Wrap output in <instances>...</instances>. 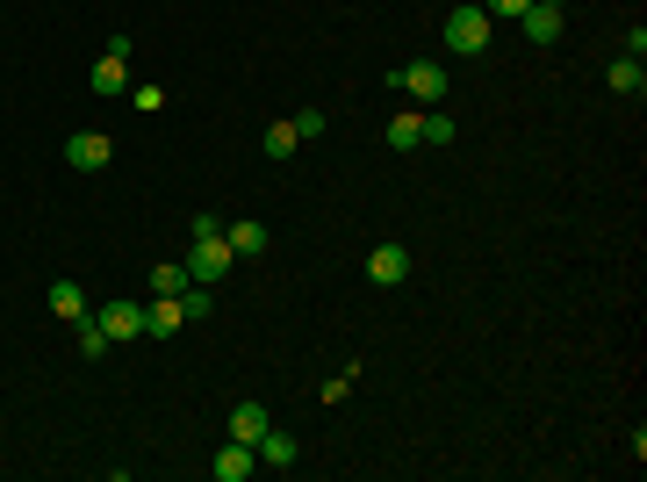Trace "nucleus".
I'll return each instance as SVG.
<instances>
[{"label":"nucleus","instance_id":"f257e3e1","mask_svg":"<svg viewBox=\"0 0 647 482\" xmlns=\"http://www.w3.org/2000/svg\"><path fill=\"white\" fill-rule=\"evenodd\" d=\"M490 30H496V22L482 15V8H454V15H446V51H454V58L490 51Z\"/></svg>","mask_w":647,"mask_h":482},{"label":"nucleus","instance_id":"f03ea898","mask_svg":"<svg viewBox=\"0 0 647 482\" xmlns=\"http://www.w3.org/2000/svg\"><path fill=\"white\" fill-rule=\"evenodd\" d=\"M188 281H202V289H223V281H231V245H223V231L188 245Z\"/></svg>","mask_w":647,"mask_h":482},{"label":"nucleus","instance_id":"7ed1b4c3","mask_svg":"<svg viewBox=\"0 0 647 482\" xmlns=\"http://www.w3.org/2000/svg\"><path fill=\"white\" fill-rule=\"evenodd\" d=\"M396 86H403L410 102L439 108V102H446V66H439V58H417V66H403V72H396Z\"/></svg>","mask_w":647,"mask_h":482},{"label":"nucleus","instance_id":"20e7f679","mask_svg":"<svg viewBox=\"0 0 647 482\" xmlns=\"http://www.w3.org/2000/svg\"><path fill=\"white\" fill-rule=\"evenodd\" d=\"M108 158H116V144H108L102 130H72V138H66V166L72 173H102Z\"/></svg>","mask_w":647,"mask_h":482},{"label":"nucleus","instance_id":"39448f33","mask_svg":"<svg viewBox=\"0 0 647 482\" xmlns=\"http://www.w3.org/2000/svg\"><path fill=\"white\" fill-rule=\"evenodd\" d=\"M102 331H108V345H122V339H144V303H130V295H116V303H102Z\"/></svg>","mask_w":647,"mask_h":482},{"label":"nucleus","instance_id":"423d86ee","mask_svg":"<svg viewBox=\"0 0 647 482\" xmlns=\"http://www.w3.org/2000/svg\"><path fill=\"white\" fill-rule=\"evenodd\" d=\"M122 86H130V36H116V44L102 51V66H94V94H108V102H116Z\"/></svg>","mask_w":647,"mask_h":482},{"label":"nucleus","instance_id":"0eeeda50","mask_svg":"<svg viewBox=\"0 0 647 482\" xmlns=\"http://www.w3.org/2000/svg\"><path fill=\"white\" fill-rule=\"evenodd\" d=\"M518 36H526V44H562V8L532 0L526 15H518Z\"/></svg>","mask_w":647,"mask_h":482},{"label":"nucleus","instance_id":"6e6552de","mask_svg":"<svg viewBox=\"0 0 647 482\" xmlns=\"http://www.w3.org/2000/svg\"><path fill=\"white\" fill-rule=\"evenodd\" d=\"M403 274H410V252H403V245H375V252H367V281H375V289H396Z\"/></svg>","mask_w":647,"mask_h":482},{"label":"nucleus","instance_id":"1a4fd4ad","mask_svg":"<svg viewBox=\"0 0 647 482\" xmlns=\"http://www.w3.org/2000/svg\"><path fill=\"white\" fill-rule=\"evenodd\" d=\"M180 325H188V317H180V295H152V303H144V339H173Z\"/></svg>","mask_w":647,"mask_h":482},{"label":"nucleus","instance_id":"9d476101","mask_svg":"<svg viewBox=\"0 0 647 482\" xmlns=\"http://www.w3.org/2000/svg\"><path fill=\"white\" fill-rule=\"evenodd\" d=\"M252 468H259V454L245 447V439H231V447H223L216 461H209V475H216V482H245V475H252Z\"/></svg>","mask_w":647,"mask_h":482},{"label":"nucleus","instance_id":"9b49d317","mask_svg":"<svg viewBox=\"0 0 647 482\" xmlns=\"http://www.w3.org/2000/svg\"><path fill=\"white\" fill-rule=\"evenodd\" d=\"M267 403H231V439H245V447H259V432H267Z\"/></svg>","mask_w":647,"mask_h":482},{"label":"nucleus","instance_id":"f8f14e48","mask_svg":"<svg viewBox=\"0 0 647 482\" xmlns=\"http://www.w3.org/2000/svg\"><path fill=\"white\" fill-rule=\"evenodd\" d=\"M44 303H51L58 325H80V317H86V289H80V281H58V289L44 295Z\"/></svg>","mask_w":647,"mask_h":482},{"label":"nucleus","instance_id":"ddd939ff","mask_svg":"<svg viewBox=\"0 0 647 482\" xmlns=\"http://www.w3.org/2000/svg\"><path fill=\"white\" fill-rule=\"evenodd\" d=\"M223 245H231V259H259V252H267V224H252V216H245V224L223 231Z\"/></svg>","mask_w":647,"mask_h":482},{"label":"nucleus","instance_id":"4468645a","mask_svg":"<svg viewBox=\"0 0 647 482\" xmlns=\"http://www.w3.org/2000/svg\"><path fill=\"white\" fill-rule=\"evenodd\" d=\"M252 454H259V468H295V439H289V432H273V425L259 432Z\"/></svg>","mask_w":647,"mask_h":482},{"label":"nucleus","instance_id":"2eb2a0df","mask_svg":"<svg viewBox=\"0 0 647 482\" xmlns=\"http://www.w3.org/2000/svg\"><path fill=\"white\" fill-rule=\"evenodd\" d=\"M144 289H152V295H180V289H188V259H158Z\"/></svg>","mask_w":647,"mask_h":482},{"label":"nucleus","instance_id":"dca6fc26","mask_svg":"<svg viewBox=\"0 0 647 482\" xmlns=\"http://www.w3.org/2000/svg\"><path fill=\"white\" fill-rule=\"evenodd\" d=\"M72 345H80L86 361H102V353H108V331H102V317H94V310H86L80 325H72Z\"/></svg>","mask_w":647,"mask_h":482},{"label":"nucleus","instance_id":"f3484780","mask_svg":"<svg viewBox=\"0 0 647 482\" xmlns=\"http://www.w3.org/2000/svg\"><path fill=\"white\" fill-rule=\"evenodd\" d=\"M604 80H612V94H640L647 72H640V58H612V72H604Z\"/></svg>","mask_w":647,"mask_h":482},{"label":"nucleus","instance_id":"a211bd4d","mask_svg":"<svg viewBox=\"0 0 647 482\" xmlns=\"http://www.w3.org/2000/svg\"><path fill=\"white\" fill-rule=\"evenodd\" d=\"M209 310H216V295H209L202 281H188V289H180V317H188V325H202Z\"/></svg>","mask_w":647,"mask_h":482},{"label":"nucleus","instance_id":"6ab92c4d","mask_svg":"<svg viewBox=\"0 0 647 482\" xmlns=\"http://www.w3.org/2000/svg\"><path fill=\"white\" fill-rule=\"evenodd\" d=\"M389 144H396V152L425 144V116H396V122H389Z\"/></svg>","mask_w":647,"mask_h":482},{"label":"nucleus","instance_id":"aec40b11","mask_svg":"<svg viewBox=\"0 0 647 482\" xmlns=\"http://www.w3.org/2000/svg\"><path fill=\"white\" fill-rule=\"evenodd\" d=\"M295 152H303L295 122H273V130H267V158H295Z\"/></svg>","mask_w":647,"mask_h":482},{"label":"nucleus","instance_id":"412c9836","mask_svg":"<svg viewBox=\"0 0 647 482\" xmlns=\"http://www.w3.org/2000/svg\"><path fill=\"white\" fill-rule=\"evenodd\" d=\"M289 122H295V138H303V144H309V138H324V130H331V116H324V108H303V116H289Z\"/></svg>","mask_w":647,"mask_h":482},{"label":"nucleus","instance_id":"4be33fe9","mask_svg":"<svg viewBox=\"0 0 647 482\" xmlns=\"http://www.w3.org/2000/svg\"><path fill=\"white\" fill-rule=\"evenodd\" d=\"M475 8H482V15H490V22H518V15H526V8H532V0H475Z\"/></svg>","mask_w":647,"mask_h":482},{"label":"nucleus","instance_id":"5701e85b","mask_svg":"<svg viewBox=\"0 0 647 482\" xmlns=\"http://www.w3.org/2000/svg\"><path fill=\"white\" fill-rule=\"evenodd\" d=\"M425 144H454V116H425Z\"/></svg>","mask_w":647,"mask_h":482},{"label":"nucleus","instance_id":"b1692460","mask_svg":"<svg viewBox=\"0 0 647 482\" xmlns=\"http://www.w3.org/2000/svg\"><path fill=\"white\" fill-rule=\"evenodd\" d=\"M546 8H568V0H546Z\"/></svg>","mask_w":647,"mask_h":482}]
</instances>
